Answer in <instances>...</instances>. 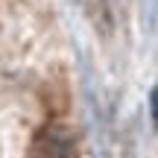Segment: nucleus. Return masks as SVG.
<instances>
[{"label":"nucleus","mask_w":158,"mask_h":158,"mask_svg":"<svg viewBox=\"0 0 158 158\" xmlns=\"http://www.w3.org/2000/svg\"><path fill=\"white\" fill-rule=\"evenodd\" d=\"M149 108H152V123L158 129V85L152 88V94H149Z\"/></svg>","instance_id":"nucleus-2"},{"label":"nucleus","mask_w":158,"mask_h":158,"mask_svg":"<svg viewBox=\"0 0 158 158\" xmlns=\"http://www.w3.org/2000/svg\"><path fill=\"white\" fill-rule=\"evenodd\" d=\"M27 158H76V135L64 123H47L32 135Z\"/></svg>","instance_id":"nucleus-1"}]
</instances>
